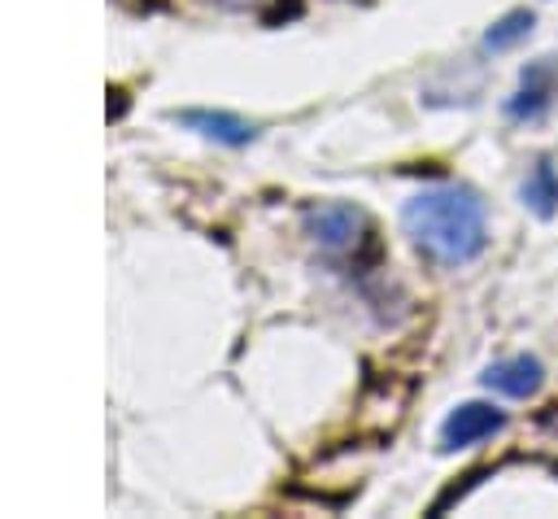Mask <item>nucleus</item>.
Segmentation results:
<instances>
[{
	"mask_svg": "<svg viewBox=\"0 0 558 519\" xmlns=\"http://www.w3.org/2000/svg\"><path fill=\"white\" fill-rule=\"evenodd\" d=\"M401 227L436 266H466L488 249V209L466 183H436L405 201Z\"/></svg>",
	"mask_w": 558,
	"mask_h": 519,
	"instance_id": "1",
	"label": "nucleus"
},
{
	"mask_svg": "<svg viewBox=\"0 0 558 519\" xmlns=\"http://www.w3.org/2000/svg\"><path fill=\"white\" fill-rule=\"evenodd\" d=\"M305 231L327 257H353V266L375 253V227L357 205H318L305 214Z\"/></svg>",
	"mask_w": 558,
	"mask_h": 519,
	"instance_id": "2",
	"label": "nucleus"
},
{
	"mask_svg": "<svg viewBox=\"0 0 558 519\" xmlns=\"http://www.w3.org/2000/svg\"><path fill=\"white\" fill-rule=\"evenodd\" d=\"M554 105H558V57H536L519 70V87L506 96L501 113L527 126V122H541Z\"/></svg>",
	"mask_w": 558,
	"mask_h": 519,
	"instance_id": "3",
	"label": "nucleus"
},
{
	"mask_svg": "<svg viewBox=\"0 0 558 519\" xmlns=\"http://www.w3.org/2000/svg\"><path fill=\"white\" fill-rule=\"evenodd\" d=\"M506 427V410L488 406V401H462L445 414L440 423V449H471V445H484L493 440L497 432Z\"/></svg>",
	"mask_w": 558,
	"mask_h": 519,
	"instance_id": "4",
	"label": "nucleus"
},
{
	"mask_svg": "<svg viewBox=\"0 0 558 519\" xmlns=\"http://www.w3.org/2000/svg\"><path fill=\"white\" fill-rule=\"evenodd\" d=\"M480 379H484V388H493V393H501V397L527 401V397L541 393L545 366H541V358H532V353H510V358H497L493 366H484Z\"/></svg>",
	"mask_w": 558,
	"mask_h": 519,
	"instance_id": "5",
	"label": "nucleus"
},
{
	"mask_svg": "<svg viewBox=\"0 0 558 519\" xmlns=\"http://www.w3.org/2000/svg\"><path fill=\"white\" fill-rule=\"evenodd\" d=\"M179 122L192 126V131H201L205 140L227 144V148H244V144L257 140V126H253V122H244V118H235V113H222V109H183Z\"/></svg>",
	"mask_w": 558,
	"mask_h": 519,
	"instance_id": "6",
	"label": "nucleus"
},
{
	"mask_svg": "<svg viewBox=\"0 0 558 519\" xmlns=\"http://www.w3.org/2000/svg\"><path fill=\"white\" fill-rule=\"evenodd\" d=\"M519 201H523V209H532L536 218H554V214H558V166H554L549 157L532 161V170H527L523 183H519Z\"/></svg>",
	"mask_w": 558,
	"mask_h": 519,
	"instance_id": "7",
	"label": "nucleus"
},
{
	"mask_svg": "<svg viewBox=\"0 0 558 519\" xmlns=\"http://www.w3.org/2000/svg\"><path fill=\"white\" fill-rule=\"evenodd\" d=\"M532 26H536L532 9H510V13H501V17L484 31V52H510V48H519V44L532 35Z\"/></svg>",
	"mask_w": 558,
	"mask_h": 519,
	"instance_id": "8",
	"label": "nucleus"
}]
</instances>
